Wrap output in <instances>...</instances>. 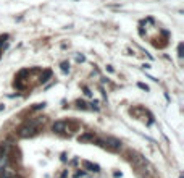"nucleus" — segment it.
Masks as SVG:
<instances>
[{"mask_svg":"<svg viewBox=\"0 0 184 178\" xmlns=\"http://www.w3.org/2000/svg\"><path fill=\"white\" fill-rule=\"evenodd\" d=\"M83 167H84V170H87V172H95V173L100 170V167H99L97 164H92V162H89V160H84L83 162Z\"/></svg>","mask_w":184,"mask_h":178,"instance_id":"nucleus-4","label":"nucleus"},{"mask_svg":"<svg viewBox=\"0 0 184 178\" xmlns=\"http://www.w3.org/2000/svg\"><path fill=\"white\" fill-rule=\"evenodd\" d=\"M84 92H86V96H90V94H92V92L89 91V87H84Z\"/></svg>","mask_w":184,"mask_h":178,"instance_id":"nucleus-14","label":"nucleus"},{"mask_svg":"<svg viewBox=\"0 0 184 178\" xmlns=\"http://www.w3.org/2000/svg\"><path fill=\"white\" fill-rule=\"evenodd\" d=\"M44 107H45V102H42V104H36L34 110H39V108H44Z\"/></svg>","mask_w":184,"mask_h":178,"instance_id":"nucleus-11","label":"nucleus"},{"mask_svg":"<svg viewBox=\"0 0 184 178\" xmlns=\"http://www.w3.org/2000/svg\"><path fill=\"white\" fill-rule=\"evenodd\" d=\"M50 75H52V73H50V70H47V71H45V73H44V78H42V83H45V81H47V78H50Z\"/></svg>","mask_w":184,"mask_h":178,"instance_id":"nucleus-9","label":"nucleus"},{"mask_svg":"<svg viewBox=\"0 0 184 178\" xmlns=\"http://www.w3.org/2000/svg\"><path fill=\"white\" fill-rule=\"evenodd\" d=\"M78 107L79 108H86V104H84V102H78Z\"/></svg>","mask_w":184,"mask_h":178,"instance_id":"nucleus-13","label":"nucleus"},{"mask_svg":"<svg viewBox=\"0 0 184 178\" xmlns=\"http://www.w3.org/2000/svg\"><path fill=\"white\" fill-rule=\"evenodd\" d=\"M62 71H63V73H68V71H70V63H68V62H63L62 63Z\"/></svg>","mask_w":184,"mask_h":178,"instance_id":"nucleus-8","label":"nucleus"},{"mask_svg":"<svg viewBox=\"0 0 184 178\" xmlns=\"http://www.w3.org/2000/svg\"><path fill=\"white\" fill-rule=\"evenodd\" d=\"M66 177H68V172H63V173H62V175H60V177H58V178H66Z\"/></svg>","mask_w":184,"mask_h":178,"instance_id":"nucleus-15","label":"nucleus"},{"mask_svg":"<svg viewBox=\"0 0 184 178\" xmlns=\"http://www.w3.org/2000/svg\"><path fill=\"white\" fill-rule=\"evenodd\" d=\"M79 143H86V141H94L95 139V134L94 133H84V134H81L79 138Z\"/></svg>","mask_w":184,"mask_h":178,"instance_id":"nucleus-6","label":"nucleus"},{"mask_svg":"<svg viewBox=\"0 0 184 178\" xmlns=\"http://www.w3.org/2000/svg\"><path fill=\"white\" fill-rule=\"evenodd\" d=\"M178 55H179V57L184 55V53H183V44H179V46H178Z\"/></svg>","mask_w":184,"mask_h":178,"instance_id":"nucleus-10","label":"nucleus"},{"mask_svg":"<svg viewBox=\"0 0 184 178\" xmlns=\"http://www.w3.org/2000/svg\"><path fill=\"white\" fill-rule=\"evenodd\" d=\"M105 146L107 147H110V149H113V151H118L120 147H121V141L120 139H116V138H111V136H107L105 138Z\"/></svg>","mask_w":184,"mask_h":178,"instance_id":"nucleus-2","label":"nucleus"},{"mask_svg":"<svg viewBox=\"0 0 184 178\" xmlns=\"http://www.w3.org/2000/svg\"><path fill=\"white\" fill-rule=\"evenodd\" d=\"M37 126H34L32 123L26 122L23 126H20V129H18V134H20L21 138H32L34 134H37Z\"/></svg>","mask_w":184,"mask_h":178,"instance_id":"nucleus-1","label":"nucleus"},{"mask_svg":"<svg viewBox=\"0 0 184 178\" xmlns=\"http://www.w3.org/2000/svg\"><path fill=\"white\" fill-rule=\"evenodd\" d=\"M0 172H2V178H16L15 172H11V170H7V168H3V170H0Z\"/></svg>","mask_w":184,"mask_h":178,"instance_id":"nucleus-7","label":"nucleus"},{"mask_svg":"<svg viewBox=\"0 0 184 178\" xmlns=\"http://www.w3.org/2000/svg\"><path fill=\"white\" fill-rule=\"evenodd\" d=\"M65 128H66V123L62 122V120H60V122H55L52 125V129L53 131H57V133H63L65 131Z\"/></svg>","mask_w":184,"mask_h":178,"instance_id":"nucleus-5","label":"nucleus"},{"mask_svg":"<svg viewBox=\"0 0 184 178\" xmlns=\"http://www.w3.org/2000/svg\"><path fill=\"white\" fill-rule=\"evenodd\" d=\"M8 144L3 143V146H2V149H0V170H3L5 165H7V152H8Z\"/></svg>","mask_w":184,"mask_h":178,"instance_id":"nucleus-3","label":"nucleus"},{"mask_svg":"<svg viewBox=\"0 0 184 178\" xmlns=\"http://www.w3.org/2000/svg\"><path fill=\"white\" fill-rule=\"evenodd\" d=\"M0 110H3V105H0Z\"/></svg>","mask_w":184,"mask_h":178,"instance_id":"nucleus-16","label":"nucleus"},{"mask_svg":"<svg viewBox=\"0 0 184 178\" xmlns=\"http://www.w3.org/2000/svg\"><path fill=\"white\" fill-rule=\"evenodd\" d=\"M139 87L144 89V91H149V86H146V84H142V83H139Z\"/></svg>","mask_w":184,"mask_h":178,"instance_id":"nucleus-12","label":"nucleus"}]
</instances>
